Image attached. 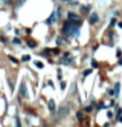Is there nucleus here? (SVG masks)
I'll list each match as a JSON object with an SVG mask.
<instances>
[{
    "mask_svg": "<svg viewBox=\"0 0 122 127\" xmlns=\"http://www.w3.org/2000/svg\"><path fill=\"white\" fill-rule=\"evenodd\" d=\"M62 32H63V34H66L67 37H79V34H80V21H71V20L66 21Z\"/></svg>",
    "mask_w": 122,
    "mask_h": 127,
    "instance_id": "1",
    "label": "nucleus"
},
{
    "mask_svg": "<svg viewBox=\"0 0 122 127\" xmlns=\"http://www.w3.org/2000/svg\"><path fill=\"white\" fill-rule=\"evenodd\" d=\"M68 20H71V21H80V18H79L78 14L70 12V13H68Z\"/></svg>",
    "mask_w": 122,
    "mask_h": 127,
    "instance_id": "2",
    "label": "nucleus"
},
{
    "mask_svg": "<svg viewBox=\"0 0 122 127\" xmlns=\"http://www.w3.org/2000/svg\"><path fill=\"white\" fill-rule=\"evenodd\" d=\"M98 21V16H97V13H92L91 14V18H89V22L91 24H96V22Z\"/></svg>",
    "mask_w": 122,
    "mask_h": 127,
    "instance_id": "3",
    "label": "nucleus"
},
{
    "mask_svg": "<svg viewBox=\"0 0 122 127\" xmlns=\"http://www.w3.org/2000/svg\"><path fill=\"white\" fill-rule=\"evenodd\" d=\"M20 94L24 96V97H26V96H28V93H26V87H25L24 83H22L21 87H20Z\"/></svg>",
    "mask_w": 122,
    "mask_h": 127,
    "instance_id": "4",
    "label": "nucleus"
},
{
    "mask_svg": "<svg viewBox=\"0 0 122 127\" xmlns=\"http://www.w3.org/2000/svg\"><path fill=\"white\" fill-rule=\"evenodd\" d=\"M56 21V17H55V12H53L51 13V16H50V18L47 20V24L49 25H51V24H54V22Z\"/></svg>",
    "mask_w": 122,
    "mask_h": 127,
    "instance_id": "5",
    "label": "nucleus"
},
{
    "mask_svg": "<svg viewBox=\"0 0 122 127\" xmlns=\"http://www.w3.org/2000/svg\"><path fill=\"white\" fill-rule=\"evenodd\" d=\"M49 109H50V111H55V102L53 101H49Z\"/></svg>",
    "mask_w": 122,
    "mask_h": 127,
    "instance_id": "6",
    "label": "nucleus"
},
{
    "mask_svg": "<svg viewBox=\"0 0 122 127\" xmlns=\"http://www.w3.org/2000/svg\"><path fill=\"white\" fill-rule=\"evenodd\" d=\"M28 46H29L30 49H34V47L37 46V43H36L34 41H29V42H28Z\"/></svg>",
    "mask_w": 122,
    "mask_h": 127,
    "instance_id": "7",
    "label": "nucleus"
},
{
    "mask_svg": "<svg viewBox=\"0 0 122 127\" xmlns=\"http://www.w3.org/2000/svg\"><path fill=\"white\" fill-rule=\"evenodd\" d=\"M118 94H120V83L116 84V97H118Z\"/></svg>",
    "mask_w": 122,
    "mask_h": 127,
    "instance_id": "8",
    "label": "nucleus"
},
{
    "mask_svg": "<svg viewBox=\"0 0 122 127\" xmlns=\"http://www.w3.org/2000/svg\"><path fill=\"white\" fill-rule=\"evenodd\" d=\"M34 64H36L38 68H43V64L41 63V62H34Z\"/></svg>",
    "mask_w": 122,
    "mask_h": 127,
    "instance_id": "9",
    "label": "nucleus"
},
{
    "mask_svg": "<svg viewBox=\"0 0 122 127\" xmlns=\"http://www.w3.org/2000/svg\"><path fill=\"white\" fill-rule=\"evenodd\" d=\"M76 117H78L79 121H83V113H80V111H79V113L76 114Z\"/></svg>",
    "mask_w": 122,
    "mask_h": 127,
    "instance_id": "10",
    "label": "nucleus"
},
{
    "mask_svg": "<svg viewBox=\"0 0 122 127\" xmlns=\"http://www.w3.org/2000/svg\"><path fill=\"white\" fill-rule=\"evenodd\" d=\"M28 60H30L29 55H24V56H22V62H28Z\"/></svg>",
    "mask_w": 122,
    "mask_h": 127,
    "instance_id": "11",
    "label": "nucleus"
},
{
    "mask_svg": "<svg viewBox=\"0 0 122 127\" xmlns=\"http://www.w3.org/2000/svg\"><path fill=\"white\" fill-rule=\"evenodd\" d=\"M92 67L93 68H98V63H97V62H95V60H92Z\"/></svg>",
    "mask_w": 122,
    "mask_h": 127,
    "instance_id": "12",
    "label": "nucleus"
},
{
    "mask_svg": "<svg viewBox=\"0 0 122 127\" xmlns=\"http://www.w3.org/2000/svg\"><path fill=\"white\" fill-rule=\"evenodd\" d=\"M9 60H12L13 63H18V62H17V59H14L13 56H9Z\"/></svg>",
    "mask_w": 122,
    "mask_h": 127,
    "instance_id": "13",
    "label": "nucleus"
},
{
    "mask_svg": "<svg viewBox=\"0 0 122 127\" xmlns=\"http://www.w3.org/2000/svg\"><path fill=\"white\" fill-rule=\"evenodd\" d=\"M114 24H116V20H114V18H113V20L110 21V28H113V26H114Z\"/></svg>",
    "mask_w": 122,
    "mask_h": 127,
    "instance_id": "14",
    "label": "nucleus"
},
{
    "mask_svg": "<svg viewBox=\"0 0 122 127\" xmlns=\"http://www.w3.org/2000/svg\"><path fill=\"white\" fill-rule=\"evenodd\" d=\"M85 111H87V113H91V111H92V107H91V106H88V107L85 109Z\"/></svg>",
    "mask_w": 122,
    "mask_h": 127,
    "instance_id": "15",
    "label": "nucleus"
},
{
    "mask_svg": "<svg viewBox=\"0 0 122 127\" xmlns=\"http://www.w3.org/2000/svg\"><path fill=\"white\" fill-rule=\"evenodd\" d=\"M60 88H62V90H63L64 88H66V83H62V84H60Z\"/></svg>",
    "mask_w": 122,
    "mask_h": 127,
    "instance_id": "16",
    "label": "nucleus"
},
{
    "mask_svg": "<svg viewBox=\"0 0 122 127\" xmlns=\"http://www.w3.org/2000/svg\"><path fill=\"white\" fill-rule=\"evenodd\" d=\"M89 74H91V70H88V71H85V72H84V76H88Z\"/></svg>",
    "mask_w": 122,
    "mask_h": 127,
    "instance_id": "17",
    "label": "nucleus"
},
{
    "mask_svg": "<svg viewBox=\"0 0 122 127\" xmlns=\"http://www.w3.org/2000/svg\"><path fill=\"white\" fill-rule=\"evenodd\" d=\"M121 113H122V109H118V113H117V117H120V115H121Z\"/></svg>",
    "mask_w": 122,
    "mask_h": 127,
    "instance_id": "18",
    "label": "nucleus"
},
{
    "mask_svg": "<svg viewBox=\"0 0 122 127\" xmlns=\"http://www.w3.org/2000/svg\"><path fill=\"white\" fill-rule=\"evenodd\" d=\"M13 42H14V43H20V39H18V38H14Z\"/></svg>",
    "mask_w": 122,
    "mask_h": 127,
    "instance_id": "19",
    "label": "nucleus"
},
{
    "mask_svg": "<svg viewBox=\"0 0 122 127\" xmlns=\"http://www.w3.org/2000/svg\"><path fill=\"white\" fill-rule=\"evenodd\" d=\"M9 1H11V0H4V4H8Z\"/></svg>",
    "mask_w": 122,
    "mask_h": 127,
    "instance_id": "20",
    "label": "nucleus"
},
{
    "mask_svg": "<svg viewBox=\"0 0 122 127\" xmlns=\"http://www.w3.org/2000/svg\"><path fill=\"white\" fill-rule=\"evenodd\" d=\"M118 25H120V28H122V22H120V24H118Z\"/></svg>",
    "mask_w": 122,
    "mask_h": 127,
    "instance_id": "21",
    "label": "nucleus"
},
{
    "mask_svg": "<svg viewBox=\"0 0 122 127\" xmlns=\"http://www.w3.org/2000/svg\"><path fill=\"white\" fill-rule=\"evenodd\" d=\"M120 64H122V59H121V60H120Z\"/></svg>",
    "mask_w": 122,
    "mask_h": 127,
    "instance_id": "22",
    "label": "nucleus"
},
{
    "mask_svg": "<svg viewBox=\"0 0 122 127\" xmlns=\"http://www.w3.org/2000/svg\"><path fill=\"white\" fill-rule=\"evenodd\" d=\"M120 122H122V118H121V119H120Z\"/></svg>",
    "mask_w": 122,
    "mask_h": 127,
    "instance_id": "23",
    "label": "nucleus"
},
{
    "mask_svg": "<svg viewBox=\"0 0 122 127\" xmlns=\"http://www.w3.org/2000/svg\"><path fill=\"white\" fill-rule=\"evenodd\" d=\"M66 1H67V0H66Z\"/></svg>",
    "mask_w": 122,
    "mask_h": 127,
    "instance_id": "24",
    "label": "nucleus"
}]
</instances>
